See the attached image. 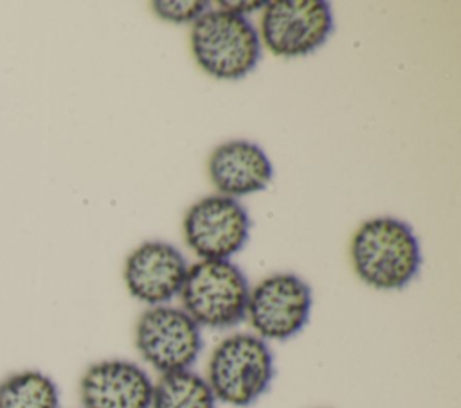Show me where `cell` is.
I'll use <instances>...</instances> for the list:
<instances>
[{"label": "cell", "mask_w": 461, "mask_h": 408, "mask_svg": "<svg viewBox=\"0 0 461 408\" xmlns=\"http://www.w3.org/2000/svg\"><path fill=\"white\" fill-rule=\"evenodd\" d=\"M353 270L375 289H402L420 271L421 252L412 228L394 217H375L360 225L351 239Z\"/></svg>", "instance_id": "cell-1"}, {"label": "cell", "mask_w": 461, "mask_h": 408, "mask_svg": "<svg viewBox=\"0 0 461 408\" xmlns=\"http://www.w3.org/2000/svg\"><path fill=\"white\" fill-rule=\"evenodd\" d=\"M274 374L268 343L252 333H236L212 349L205 381L216 401L245 408L270 388Z\"/></svg>", "instance_id": "cell-2"}, {"label": "cell", "mask_w": 461, "mask_h": 408, "mask_svg": "<svg viewBox=\"0 0 461 408\" xmlns=\"http://www.w3.org/2000/svg\"><path fill=\"white\" fill-rule=\"evenodd\" d=\"M249 282L229 259H202L187 268L180 288L182 309L198 327L229 329L247 318Z\"/></svg>", "instance_id": "cell-3"}, {"label": "cell", "mask_w": 461, "mask_h": 408, "mask_svg": "<svg viewBox=\"0 0 461 408\" xmlns=\"http://www.w3.org/2000/svg\"><path fill=\"white\" fill-rule=\"evenodd\" d=\"M191 50L203 72L230 81L254 70L261 43L258 31L245 16L212 9L193 22Z\"/></svg>", "instance_id": "cell-4"}, {"label": "cell", "mask_w": 461, "mask_h": 408, "mask_svg": "<svg viewBox=\"0 0 461 408\" xmlns=\"http://www.w3.org/2000/svg\"><path fill=\"white\" fill-rule=\"evenodd\" d=\"M135 347L142 359L160 374L191 370L203 340L196 322L173 306L146 309L135 325Z\"/></svg>", "instance_id": "cell-5"}, {"label": "cell", "mask_w": 461, "mask_h": 408, "mask_svg": "<svg viewBox=\"0 0 461 408\" xmlns=\"http://www.w3.org/2000/svg\"><path fill=\"white\" fill-rule=\"evenodd\" d=\"M312 302V289L301 277L276 273L250 289L247 318L261 340L285 341L308 324Z\"/></svg>", "instance_id": "cell-6"}, {"label": "cell", "mask_w": 461, "mask_h": 408, "mask_svg": "<svg viewBox=\"0 0 461 408\" xmlns=\"http://www.w3.org/2000/svg\"><path fill=\"white\" fill-rule=\"evenodd\" d=\"M331 31V7L324 0H274L263 5L261 40L276 56L312 54Z\"/></svg>", "instance_id": "cell-7"}, {"label": "cell", "mask_w": 461, "mask_h": 408, "mask_svg": "<svg viewBox=\"0 0 461 408\" xmlns=\"http://www.w3.org/2000/svg\"><path fill=\"white\" fill-rule=\"evenodd\" d=\"M250 219L240 201L229 196H207L189 207L184 235L189 248L209 261H227L249 239Z\"/></svg>", "instance_id": "cell-8"}, {"label": "cell", "mask_w": 461, "mask_h": 408, "mask_svg": "<svg viewBox=\"0 0 461 408\" xmlns=\"http://www.w3.org/2000/svg\"><path fill=\"white\" fill-rule=\"evenodd\" d=\"M187 262L180 250L164 241H148L126 259L124 282L133 298L153 306L173 300L184 284Z\"/></svg>", "instance_id": "cell-9"}, {"label": "cell", "mask_w": 461, "mask_h": 408, "mask_svg": "<svg viewBox=\"0 0 461 408\" xmlns=\"http://www.w3.org/2000/svg\"><path fill=\"white\" fill-rule=\"evenodd\" d=\"M151 395L149 374L128 359L95 361L79 379L83 408H149Z\"/></svg>", "instance_id": "cell-10"}, {"label": "cell", "mask_w": 461, "mask_h": 408, "mask_svg": "<svg viewBox=\"0 0 461 408\" xmlns=\"http://www.w3.org/2000/svg\"><path fill=\"white\" fill-rule=\"evenodd\" d=\"M207 167L212 185L229 198L267 189L274 174L265 151L249 140L220 144L211 153Z\"/></svg>", "instance_id": "cell-11"}, {"label": "cell", "mask_w": 461, "mask_h": 408, "mask_svg": "<svg viewBox=\"0 0 461 408\" xmlns=\"http://www.w3.org/2000/svg\"><path fill=\"white\" fill-rule=\"evenodd\" d=\"M0 408H59V390L50 376L25 368L0 381Z\"/></svg>", "instance_id": "cell-12"}, {"label": "cell", "mask_w": 461, "mask_h": 408, "mask_svg": "<svg viewBox=\"0 0 461 408\" xmlns=\"http://www.w3.org/2000/svg\"><path fill=\"white\" fill-rule=\"evenodd\" d=\"M216 397L205 377L193 370L160 374L153 383L149 408H216Z\"/></svg>", "instance_id": "cell-13"}, {"label": "cell", "mask_w": 461, "mask_h": 408, "mask_svg": "<svg viewBox=\"0 0 461 408\" xmlns=\"http://www.w3.org/2000/svg\"><path fill=\"white\" fill-rule=\"evenodd\" d=\"M209 2L202 0H158L153 2L151 7L155 14L171 23H189L202 16L207 9Z\"/></svg>", "instance_id": "cell-14"}, {"label": "cell", "mask_w": 461, "mask_h": 408, "mask_svg": "<svg viewBox=\"0 0 461 408\" xmlns=\"http://www.w3.org/2000/svg\"><path fill=\"white\" fill-rule=\"evenodd\" d=\"M220 9L223 11H229V13H234L238 16H245L247 13H252L259 7H263L265 4L263 2H218Z\"/></svg>", "instance_id": "cell-15"}]
</instances>
